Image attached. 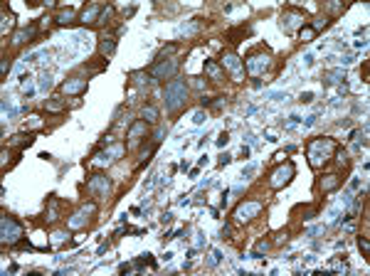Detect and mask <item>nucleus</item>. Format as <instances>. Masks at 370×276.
Returning a JSON list of instances; mask_svg holds the SVG:
<instances>
[{"instance_id":"nucleus-1","label":"nucleus","mask_w":370,"mask_h":276,"mask_svg":"<svg viewBox=\"0 0 370 276\" xmlns=\"http://www.w3.org/2000/svg\"><path fill=\"white\" fill-rule=\"evenodd\" d=\"M306 153H308V163H311V168L318 170L321 165H326V163L333 160V155L338 153V143H336L333 138H328V136L313 138V140L306 145Z\"/></svg>"},{"instance_id":"nucleus-2","label":"nucleus","mask_w":370,"mask_h":276,"mask_svg":"<svg viewBox=\"0 0 370 276\" xmlns=\"http://www.w3.org/2000/svg\"><path fill=\"white\" fill-rule=\"evenodd\" d=\"M185 96H188L185 79H170L165 84V109L168 111H178L185 104Z\"/></svg>"},{"instance_id":"nucleus-3","label":"nucleus","mask_w":370,"mask_h":276,"mask_svg":"<svg viewBox=\"0 0 370 276\" xmlns=\"http://www.w3.org/2000/svg\"><path fill=\"white\" fill-rule=\"evenodd\" d=\"M22 234H25L22 224H20L15 217L2 214V219H0V239H2V247H15V244L22 239Z\"/></svg>"},{"instance_id":"nucleus-4","label":"nucleus","mask_w":370,"mask_h":276,"mask_svg":"<svg viewBox=\"0 0 370 276\" xmlns=\"http://www.w3.org/2000/svg\"><path fill=\"white\" fill-rule=\"evenodd\" d=\"M272 67V55L267 52V50H254V52H249L247 55V60H244V69L249 71V74H262V71H267V69Z\"/></svg>"},{"instance_id":"nucleus-5","label":"nucleus","mask_w":370,"mask_h":276,"mask_svg":"<svg viewBox=\"0 0 370 276\" xmlns=\"http://www.w3.org/2000/svg\"><path fill=\"white\" fill-rule=\"evenodd\" d=\"M178 67H180V62L173 57V60H160V62H155L150 71H148V76H153V79H158V81H165V79H173L175 74H178Z\"/></svg>"},{"instance_id":"nucleus-6","label":"nucleus","mask_w":370,"mask_h":276,"mask_svg":"<svg viewBox=\"0 0 370 276\" xmlns=\"http://www.w3.org/2000/svg\"><path fill=\"white\" fill-rule=\"evenodd\" d=\"M294 175H296V165L292 163V160H287L284 165H279V168L272 173V178H269V185H272L274 190H279V188L289 185Z\"/></svg>"},{"instance_id":"nucleus-7","label":"nucleus","mask_w":370,"mask_h":276,"mask_svg":"<svg viewBox=\"0 0 370 276\" xmlns=\"http://www.w3.org/2000/svg\"><path fill=\"white\" fill-rule=\"evenodd\" d=\"M303 25H308V22H306V15H303L301 10L289 7V10L282 12V30H284L287 35H292L294 30H301Z\"/></svg>"},{"instance_id":"nucleus-8","label":"nucleus","mask_w":370,"mask_h":276,"mask_svg":"<svg viewBox=\"0 0 370 276\" xmlns=\"http://www.w3.org/2000/svg\"><path fill=\"white\" fill-rule=\"evenodd\" d=\"M220 65H222V71L227 69L234 81H242V79H244V62H242L234 52H222Z\"/></svg>"},{"instance_id":"nucleus-9","label":"nucleus","mask_w":370,"mask_h":276,"mask_svg":"<svg viewBox=\"0 0 370 276\" xmlns=\"http://www.w3.org/2000/svg\"><path fill=\"white\" fill-rule=\"evenodd\" d=\"M259 212H262V203H259V200H244L242 205L234 209V219H237L239 224H247V222H252Z\"/></svg>"},{"instance_id":"nucleus-10","label":"nucleus","mask_w":370,"mask_h":276,"mask_svg":"<svg viewBox=\"0 0 370 276\" xmlns=\"http://www.w3.org/2000/svg\"><path fill=\"white\" fill-rule=\"evenodd\" d=\"M86 188H89V193H94V195H106L109 188H111V180H109L104 173H96V175L89 178Z\"/></svg>"},{"instance_id":"nucleus-11","label":"nucleus","mask_w":370,"mask_h":276,"mask_svg":"<svg viewBox=\"0 0 370 276\" xmlns=\"http://www.w3.org/2000/svg\"><path fill=\"white\" fill-rule=\"evenodd\" d=\"M96 209H99V207H96V203H89V205H81V207H79V209H76V212H74V214H72V219H70L67 224H70L72 229H76V227H81V224L86 222V217H89V214H96Z\"/></svg>"},{"instance_id":"nucleus-12","label":"nucleus","mask_w":370,"mask_h":276,"mask_svg":"<svg viewBox=\"0 0 370 276\" xmlns=\"http://www.w3.org/2000/svg\"><path fill=\"white\" fill-rule=\"evenodd\" d=\"M101 5H96V2H91V5H86L84 10H81V15H79V22L81 25H91V22H99V15H101Z\"/></svg>"},{"instance_id":"nucleus-13","label":"nucleus","mask_w":370,"mask_h":276,"mask_svg":"<svg viewBox=\"0 0 370 276\" xmlns=\"http://www.w3.org/2000/svg\"><path fill=\"white\" fill-rule=\"evenodd\" d=\"M35 35H37V22H32V25H27V27H20V30L12 35V45H15V47H17V45H25V42H30Z\"/></svg>"},{"instance_id":"nucleus-14","label":"nucleus","mask_w":370,"mask_h":276,"mask_svg":"<svg viewBox=\"0 0 370 276\" xmlns=\"http://www.w3.org/2000/svg\"><path fill=\"white\" fill-rule=\"evenodd\" d=\"M148 126H150V124H146L144 119L134 121V124H131V129H129V134H126L129 143H139V140H141V138L148 134Z\"/></svg>"},{"instance_id":"nucleus-15","label":"nucleus","mask_w":370,"mask_h":276,"mask_svg":"<svg viewBox=\"0 0 370 276\" xmlns=\"http://www.w3.org/2000/svg\"><path fill=\"white\" fill-rule=\"evenodd\" d=\"M86 91V79H67L62 84V94H72V96H81Z\"/></svg>"},{"instance_id":"nucleus-16","label":"nucleus","mask_w":370,"mask_h":276,"mask_svg":"<svg viewBox=\"0 0 370 276\" xmlns=\"http://www.w3.org/2000/svg\"><path fill=\"white\" fill-rule=\"evenodd\" d=\"M318 188H321L323 193H333V190H338V188H341V175H336V173L323 175V178L318 180Z\"/></svg>"},{"instance_id":"nucleus-17","label":"nucleus","mask_w":370,"mask_h":276,"mask_svg":"<svg viewBox=\"0 0 370 276\" xmlns=\"http://www.w3.org/2000/svg\"><path fill=\"white\" fill-rule=\"evenodd\" d=\"M249 30L247 27H229L227 32H224V40L229 42V45H239L242 40H244V35H247Z\"/></svg>"},{"instance_id":"nucleus-18","label":"nucleus","mask_w":370,"mask_h":276,"mask_svg":"<svg viewBox=\"0 0 370 276\" xmlns=\"http://www.w3.org/2000/svg\"><path fill=\"white\" fill-rule=\"evenodd\" d=\"M205 74H208L210 79H215V81L224 79V71H222V67L218 65V62H213V60H205Z\"/></svg>"},{"instance_id":"nucleus-19","label":"nucleus","mask_w":370,"mask_h":276,"mask_svg":"<svg viewBox=\"0 0 370 276\" xmlns=\"http://www.w3.org/2000/svg\"><path fill=\"white\" fill-rule=\"evenodd\" d=\"M116 52V40L114 37H104L101 42H99V55L101 57H111Z\"/></svg>"},{"instance_id":"nucleus-20","label":"nucleus","mask_w":370,"mask_h":276,"mask_svg":"<svg viewBox=\"0 0 370 276\" xmlns=\"http://www.w3.org/2000/svg\"><path fill=\"white\" fill-rule=\"evenodd\" d=\"M45 106H47V111L60 114V111H65V106H67V104H65L62 94H55V96H50V99H47V104H45Z\"/></svg>"},{"instance_id":"nucleus-21","label":"nucleus","mask_w":370,"mask_h":276,"mask_svg":"<svg viewBox=\"0 0 370 276\" xmlns=\"http://www.w3.org/2000/svg\"><path fill=\"white\" fill-rule=\"evenodd\" d=\"M74 17H76V12H74L72 7H62V10L55 15V22H57V25H70Z\"/></svg>"},{"instance_id":"nucleus-22","label":"nucleus","mask_w":370,"mask_h":276,"mask_svg":"<svg viewBox=\"0 0 370 276\" xmlns=\"http://www.w3.org/2000/svg\"><path fill=\"white\" fill-rule=\"evenodd\" d=\"M141 116H144L146 124H158V116H160V114H158V109H155L153 104H146L144 111H141Z\"/></svg>"},{"instance_id":"nucleus-23","label":"nucleus","mask_w":370,"mask_h":276,"mask_svg":"<svg viewBox=\"0 0 370 276\" xmlns=\"http://www.w3.org/2000/svg\"><path fill=\"white\" fill-rule=\"evenodd\" d=\"M316 35H318V30H313L311 25H303V27L298 30V40H301V42H313Z\"/></svg>"},{"instance_id":"nucleus-24","label":"nucleus","mask_w":370,"mask_h":276,"mask_svg":"<svg viewBox=\"0 0 370 276\" xmlns=\"http://www.w3.org/2000/svg\"><path fill=\"white\" fill-rule=\"evenodd\" d=\"M175 52H178V42H173V45H168V47H160V52L155 55V62H160L163 57H170V60H173Z\"/></svg>"},{"instance_id":"nucleus-25","label":"nucleus","mask_w":370,"mask_h":276,"mask_svg":"<svg viewBox=\"0 0 370 276\" xmlns=\"http://www.w3.org/2000/svg\"><path fill=\"white\" fill-rule=\"evenodd\" d=\"M30 143H32V138L27 136H22V134H17V136H12L10 138V140H7V145H17V148H25V145H30Z\"/></svg>"},{"instance_id":"nucleus-26","label":"nucleus","mask_w":370,"mask_h":276,"mask_svg":"<svg viewBox=\"0 0 370 276\" xmlns=\"http://www.w3.org/2000/svg\"><path fill=\"white\" fill-rule=\"evenodd\" d=\"M269 247H272V242H269V239H262V242H257V247H254L252 257H262L264 252H269Z\"/></svg>"},{"instance_id":"nucleus-27","label":"nucleus","mask_w":370,"mask_h":276,"mask_svg":"<svg viewBox=\"0 0 370 276\" xmlns=\"http://www.w3.org/2000/svg\"><path fill=\"white\" fill-rule=\"evenodd\" d=\"M328 272H348V264H346V259H333V262L328 264Z\"/></svg>"},{"instance_id":"nucleus-28","label":"nucleus","mask_w":370,"mask_h":276,"mask_svg":"<svg viewBox=\"0 0 370 276\" xmlns=\"http://www.w3.org/2000/svg\"><path fill=\"white\" fill-rule=\"evenodd\" d=\"M131 79H134L136 86H148V74H144V71H134Z\"/></svg>"},{"instance_id":"nucleus-29","label":"nucleus","mask_w":370,"mask_h":276,"mask_svg":"<svg viewBox=\"0 0 370 276\" xmlns=\"http://www.w3.org/2000/svg\"><path fill=\"white\" fill-rule=\"evenodd\" d=\"M40 126H42V121H40V116H35V114L25 121V129H40Z\"/></svg>"},{"instance_id":"nucleus-30","label":"nucleus","mask_w":370,"mask_h":276,"mask_svg":"<svg viewBox=\"0 0 370 276\" xmlns=\"http://www.w3.org/2000/svg\"><path fill=\"white\" fill-rule=\"evenodd\" d=\"M323 7H326L328 12H333V15H338V12H343V5H341V2H326Z\"/></svg>"},{"instance_id":"nucleus-31","label":"nucleus","mask_w":370,"mask_h":276,"mask_svg":"<svg viewBox=\"0 0 370 276\" xmlns=\"http://www.w3.org/2000/svg\"><path fill=\"white\" fill-rule=\"evenodd\" d=\"M358 247H361V252H363V257H368V252H370V244H368V239H366V237H361V239H358Z\"/></svg>"},{"instance_id":"nucleus-32","label":"nucleus","mask_w":370,"mask_h":276,"mask_svg":"<svg viewBox=\"0 0 370 276\" xmlns=\"http://www.w3.org/2000/svg\"><path fill=\"white\" fill-rule=\"evenodd\" d=\"M220 237L222 239H232V229H229V224H224L220 229Z\"/></svg>"},{"instance_id":"nucleus-33","label":"nucleus","mask_w":370,"mask_h":276,"mask_svg":"<svg viewBox=\"0 0 370 276\" xmlns=\"http://www.w3.org/2000/svg\"><path fill=\"white\" fill-rule=\"evenodd\" d=\"M193 86H195V89H203L205 84H203V79H200V76H193Z\"/></svg>"},{"instance_id":"nucleus-34","label":"nucleus","mask_w":370,"mask_h":276,"mask_svg":"<svg viewBox=\"0 0 370 276\" xmlns=\"http://www.w3.org/2000/svg\"><path fill=\"white\" fill-rule=\"evenodd\" d=\"M193 121H195V124H203V114H200V111H198V114H195V116H193Z\"/></svg>"},{"instance_id":"nucleus-35","label":"nucleus","mask_w":370,"mask_h":276,"mask_svg":"<svg viewBox=\"0 0 370 276\" xmlns=\"http://www.w3.org/2000/svg\"><path fill=\"white\" fill-rule=\"evenodd\" d=\"M224 143H227V134H222V136L218 138V145H224Z\"/></svg>"}]
</instances>
